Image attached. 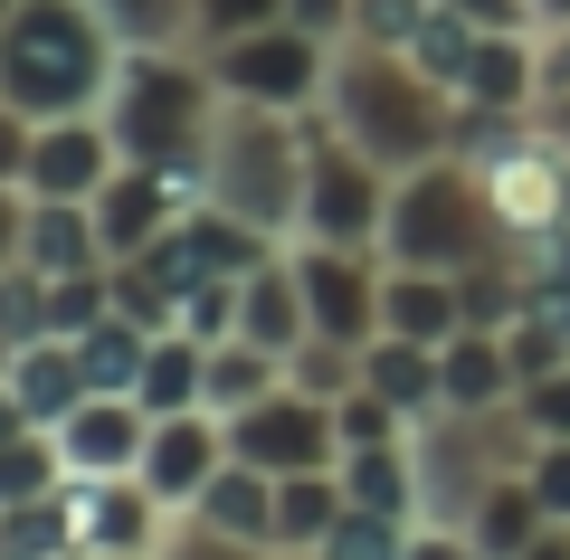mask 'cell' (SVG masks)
<instances>
[{
  "label": "cell",
  "instance_id": "4316f807",
  "mask_svg": "<svg viewBox=\"0 0 570 560\" xmlns=\"http://www.w3.org/2000/svg\"><path fill=\"white\" fill-rule=\"evenodd\" d=\"M124 48H200V0H96Z\"/></svg>",
  "mask_w": 570,
  "mask_h": 560
},
{
  "label": "cell",
  "instance_id": "9c48e42d",
  "mask_svg": "<svg viewBox=\"0 0 570 560\" xmlns=\"http://www.w3.org/2000/svg\"><path fill=\"white\" fill-rule=\"evenodd\" d=\"M228 456L257 465V475H305V465H343V419H333V400H314V390L276 381L266 400L228 409Z\"/></svg>",
  "mask_w": 570,
  "mask_h": 560
},
{
  "label": "cell",
  "instance_id": "484cf974",
  "mask_svg": "<svg viewBox=\"0 0 570 560\" xmlns=\"http://www.w3.org/2000/svg\"><path fill=\"white\" fill-rule=\"evenodd\" d=\"M285 381V352H266V342H247V333H219L209 342V409H247V400H266V390Z\"/></svg>",
  "mask_w": 570,
  "mask_h": 560
},
{
  "label": "cell",
  "instance_id": "2e32d148",
  "mask_svg": "<svg viewBox=\"0 0 570 560\" xmlns=\"http://www.w3.org/2000/svg\"><path fill=\"white\" fill-rule=\"evenodd\" d=\"M77 400H86V371H77V342L67 333L10 342V361H0V409H10V428H58Z\"/></svg>",
  "mask_w": 570,
  "mask_h": 560
},
{
  "label": "cell",
  "instance_id": "ba28073f",
  "mask_svg": "<svg viewBox=\"0 0 570 560\" xmlns=\"http://www.w3.org/2000/svg\"><path fill=\"white\" fill-rule=\"evenodd\" d=\"M200 58H209V77H219V96H238V105H285V115H314L324 86H333V39H314V29H295V20L209 39Z\"/></svg>",
  "mask_w": 570,
  "mask_h": 560
},
{
  "label": "cell",
  "instance_id": "30bf717a",
  "mask_svg": "<svg viewBox=\"0 0 570 560\" xmlns=\"http://www.w3.org/2000/svg\"><path fill=\"white\" fill-rule=\"evenodd\" d=\"M285 257H295V276H305L314 333H333V342H371V333H381V285H390V257H381V247L285 238Z\"/></svg>",
  "mask_w": 570,
  "mask_h": 560
},
{
  "label": "cell",
  "instance_id": "cb8c5ba5",
  "mask_svg": "<svg viewBox=\"0 0 570 560\" xmlns=\"http://www.w3.org/2000/svg\"><path fill=\"white\" fill-rule=\"evenodd\" d=\"M343 484H352L362 513H409V522H419V456H409V438L343 446Z\"/></svg>",
  "mask_w": 570,
  "mask_h": 560
},
{
  "label": "cell",
  "instance_id": "1f68e13d",
  "mask_svg": "<svg viewBox=\"0 0 570 560\" xmlns=\"http://www.w3.org/2000/svg\"><path fill=\"white\" fill-rule=\"evenodd\" d=\"M153 560H276V551L219 532V522H200V513H171V532H163V551H153Z\"/></svg>",
  "mask_w": 570,
  "mask_h": 560
},
{
  "label": "cell",
  "instance_id": "d6986e66",
  "mask_svg": "<svg viewBox=\"0 0 570 560\" xmlns=\"http://www.w3.org/2000/svg\"><path fill=\"white\" fill-rule=\"evenodd\" d=\"M381 333H419V342L466 333V295H456V276H448V266H390V285H381Z\"/></svg>",
  "mask_w": 570,
  "mask_h": 560
},
{
  "label": "cell",
  "instance_id": "d590c367",
  "mask_svg": "<svg viewBox=\"0 0 570 560\" xmlns=\"http://www.w3.org/2000/svg\"><path fill=\"white\" fill-rule=\"evenodd\" d=\"M523 475H532V494H542V513L570 522V438H542V456H532Z\"/></svg>",
  "mask_w": 570,
  "mask_h": 560
},
{
  "label": "cell",
  "instance_id": "ee69618b",
  "mask_svg": "<svg viewBox=\"0 0 570 560\" xmlns=\"http://www.w3.org/2000/svg\"><path fill=\"white\" fill-rule=\"evenodd\" d=\"M67 560H124V551H67Z\"/></svg>",
  "mask_w": 570,
  "mask_h": 560
},
{
  "label": "cell",
  "instance_id": "277c9868",
  "mask_svg": "<svg viewBox=\"0 0 570 560\" xmlns=\"http://www.w3.org/2000/svg\"><path fill=\"white\" fill-rule=\"evenodd\" d=\"M305 115H285V105H219V134L200 153V200L228 209V219L266 228V238H295L305 219Z\"/></svg>",
  "mask_w": 570,
  "mask_h": 560
},
{
  "label": "cell",
  "instance_id": "60d3db41",
  "mask_svg": "<svg viewBox=\"0 0 570 560\" xmlns=\"http://www.w3.org/2000/svg\"><path fill=\"white\" fill-rule=\"evenodd\" d=\"M542 134L561 143V161H570V86H561V96H542Z\"/></svg>",
  "mask_w": 570,
  "mask_h": 560
},
{
  "label": "cell",
  "instance_id": "8fae6325",
  "mask_svg": "<svg viewBox=\"0 0 570 560\" xmlns=\"http://www.w3.org/2000/svg\"><path fill=\"white\" fill-rule=\"evenodd\" d=\"M58 503H67V532H77V551L153 560V551H163V532H171V503L153 494L142 475H67Z\"/></svg>",
  "mask_w": 570,
  "mask_h": 560
},
{
  "label": "cell",
  "instance_id": "603a6c76",
  "mask_svg": "<svg viewBox=\"0 0 570 560\" xmlns=\"http://www.w3.org/2000/svg\"><path fill=\"white\" fill-rule=\"evenodd\" d=\"M134 400L153 409V419H163V409H209V342L181 333V323L153 333V361H142V390H134Z\"/></svg>",
  "mask_w": 570,
  "mask_h": 560
},
{
  "label": "cell",
  "instance_id": "3957f363",
  "mask_svg": "<svg viewBox=\"0 0 570 560\" xmlns=\"http://www.w3.org/2000/svg\"><path fill=\"white\" fill-rule=\"evenodd\" d=\"M219 77L200 48H124L115 86H105V124H115L124 161H163L200 190V153L219 134Z\"/></svg>",
  "mask_w": 570,
  "mask_h": 560
},
{
  "label": "cell",
  "instance_id": "7bdbcfd3",
  "mask_svg": "<svg viewBox=\"0 0 570 560\" xmlns=\"http://www.w3.org/2000/svg\"><path fill=\"white\" fill-rule=\"evenodd\" d=\"M532 10H542V29H561V20H570V0H532Z\"/></svg>",
  "mask_w": 570,
  "mask_h": 560
},
{
  "label": "cell",
  "instance_id": "52a82bcc",
  "mask_svg": "<svg viewBox=\"0 0 570 560\" xmlns=\"http://www.w3.org/2000/svg\"><path fill=\"white\" fill-rule=\"evenodd\" d=\"M124 143L105 115H10L0 124V190H39V200H96L115 180Z\"/></svg>",
  "mask_w": 570,
  "mask_h": 560
},
{
  "label": "cell",
  "instance_id": "5bb4252c",
  "mask_svg": "<svg viewBox=\"0 0 570 560\" xmlns=\"http://www.w3.org/2000/svg\"><path fill=\"white\" fill-rule=\"evenodd\" d=\"M219 465H228V419H219V409H163L134 475L153 484L171 513H190V503H200V484L219 475Z\"/></svg>",
  "mask_w": 570,
  "mask_h": 560
},
{
  "label": "cell",
  "instance_id": "d6a6232c",
  "mask_svg": "<svg viewBox=\"0 0 570 560\" xmlns=\"http://www.w3.org/2000/svg\"><path fill=\"white\" fill-rule=\"evenodd\" d=\"M428 20H438V0H352V39L371 48H419Z\"/></svg>",
  "mask_w": 570,
  "mask_h": 560
},
{
  "label": "cell",
  "instance_id": "8d00e7d4",
  "mask_svg": "<svg viewBox=\"0 0 570 560\" xmlns=\"http://www.w3.org/2000/svg\"><path fill=\"white\" fill-rule=\"evenodd\" d=\"M266 20H285V0H200V48L238 39V29H266Z\"/></svg>",
  "mask_w": 570,
  "mask_h": 560
},
{
  "label": "cell",
  "instance_id": "d4e9b609",
  "mask_svg": "<svg viewBox=\"0 0 570 560\" xmlns=\"http://www.w3.org/2000/svg\"><path fill=\"white\" fill-rule=\"evenodd\" d=\"M542 494H532V475H494L485 484V503H475L466 513V532H475V551L485 560H513V551H532V541H542Z\"/></svg>",
  "mask_w": 570,
  "mask_h": 560
},
{
  "label": "cell",
  "instance_id": "b9f144b4",
  "mask_svg": "<svg viewBox=\"0 0 570 560\" xmlns=\"http://www.w3.org/2000/svg\"><path fill=\"white\" fill-rule=\"evenodd\" d=\"M513 560H570V522H542V541H532V551H513Z\"/></svg>",
  "mask_w": 570,
  "mask_h": 560
},
{
  "label": "cell",
  "instance_id": "ffe728a7",
  "mask_svg": "<svg viewBox=\"0 0 570 560\" xmlns=\"http://www.w3.org/2000/svg\"><path fill=\"white\" fill-rule=\"evenodd\" d=\"M343 513H352L343 465H305V475H276V551H324Z\"/></svg>",
  "mask_w": 570,
  "mask_h": 560
},
{
  "label": "cell",
  "instance_id": "74e56055",
  "mask_svg": "<svg viewBox=\"0 0 570 560\" xmlns=\"http://www.w3.org/2000/svg\"><path fill=\"white\" fill-rule=\"evenodd\" d=\"M285 20H295V29H314V39H333V48H343V39H352V0H285Z\"/></svg>",
  "mask_w": 570,
  "mask_h": 560
},
{
  "label": "cell",
  "instance_id": "4fadbf2b",
  "mask_svg": "<svg viewBox=\"0 0 570 560\" xmlns=\"http://www.w3.org/2000/svg\"><path fill=\"white\" fill-rule=\"evenodd\" d=\"M0 266H39V276H86V266H105L96 209H86V200H39V190H10V219H0Z\"/></svg>",
  "mask_w": 570,
  "mask_h": 560
},
{
  "label": "cell",
  "instance_id": "6da1fadb",
  "mask_svg": "<svg viewBox=\"0 0 570 560\" xmlns=\"http://www.w3.org/2000/svg\"><path fill=\"white\" fill-rule=\"evenodd\" d=\"M124 39L96 0H10L0 10V115H105Z\"/></svg>",
  "mask_w": 570,
  "mask_h": 560
},
{
  "label": "cell",
  "instance_id": "e575fe53",
  "mask_svg": "<svg viewBox=\"0 0 570 560\" xmlns=\"http://www.w3.org/2000/svg\"><path fill=\"white\" fill-rule=\"evenodd\" d=\"M513 400H523V419L542 428V438H570V361H561V371H542V381H523Z\"/></svg>",
  "mask_w": 570,
  "mask_h": 560
},
{
  "label": "cell",
  "instance_id": "ab89813d",
  "mask_svg": "<svg viewBox=\"0 0 570 560\" xmlns=\"http://www.w3.org/2000/svg\"><path fill=\"white\" fill-rule=\"evenodd\" d=\"M561 86H570V20L542 29V96H561Z\"/></svg>",
  "mask_w": 570,
  "mask_h": 560
},
{
  "label": "cell",
  "instance_id": "ac0fdd59",
  "mask_svg": "<svg viewBox=\"0 0 570 560\" xmlns=\"http://www.w3.org/2000/svg\"><path fill=\"white\" fill-rule=\"evenodd\" d=\"M238 333L247 342H266V352H295V342L314 333V314H305V276H295V257H266V266H247L238 276Z\"/></svg>",
  "mask_w": 570,
  "mask_h": 560
},
{
  "label": "cell",
  "instance_id": "f546056e",
  "mask_svg": "<svg viewBox=\"0 0 570 560\" xmlns=\"http://www.w3.org/2000/svg\"><path fill=\"white\" fill-rule=\"evenodd\" d=\"M475 39H485V29H475L466 10H438V20L419 29V48H409V58H419L428 77H438V86L456 96V86H466V67H475Z\"/></svg>",
  "mask_w": 570,
  "mask_h": 560
},
{
  "label": "cell",
  "instance_id": "7402d4cb",
  "mask_svg": "<svg viewBox=\"0 0 570 560\" xmlns=\"http://www.w3.org/2000/svg\"><path fill=\"white\" fill-rule=\"evenodd\" d=\"M190 513L219 522V532H238V541H266V551H276V475H257V465H238V456L200 484V503H190Z\"/></svg>",
  "mask_w": 570,
  "mask_h": 560
},
{
  "label": "cell",
  "instance_id": "e0dca14e",
  "mask_svg": "<svg viewBox=\"0 0 570 560\" xmlns=\"http://www.w3.org/2000/svg\"><path fill=\"white\" fill-rule=\"evenodd\" d=\"M362 381L400 409L409 428L448 409V342H419V333H371L362 342Z\"/></svg>",
  "mask_w": 570,
  "mask_h": 560
},
{
  "label": "cell",
  "instance_id": "44dd1931",
  "mask_svg": "<svg viewBox=\"0 0 570 560\" xmlns=\"http://www.w3.org/2000/svg\"><path fill=\"white\" fill-rule=\"evenodd\" d=\"M513 352L494 323H466V333H448V409H504L513 400Z\"/></svg>",
  "mask_w": 570,
  "mask_h": 560
},
{
  "label": "cell",
  "instance_id": "f35d334b",
  "mask_svg": "<svg viewBox=\"0 0 570 560\" xmlns=\"http://www.w3.org/2000/svg\"><path fill=\"white\" fill-rule=\"evenodd\" d=\"M438 10H466L475 29H542V10H532V0H438Z\"/></svg>",
  "mask_w": 570,
  "mask_h": 560
},
{
  "label": "cell",
  "instance_id": "8992f818",
  "mask_svg": "<svg viewBox=\"0 0 570 560\" xmlns=\"http://www.w3.org/2000/svg\"><path fill=\"white\" fill-rule=\"evenodd\" d=\"M314 153H305V219H295V238H333V247H381L390 228V161H371L362 143L343 134V124L314 105L305 115Z\"/></svg>",
  "mask_w": 570,
  "mask_h": 560
},
{
  "label": "cell",
  "instance_id": "4dcf8cb0",
  "mask_svg": "<svg viewBox=\"0 0 570 560\" xmlns=\"http://www.w3.org/2000/svg\"><path fill=\"white\" fill-rule=\"evenodd\" d=\"M324 560H409V513H362V503H352V513L333 522Z\"/></svg>",
  "mask_w": 570,
  "mask_h": 560
},
{
  "label": "cell",
  "instance_id": "836d02e7",
  "mask_svg": "<svg viewBox=\"0 0 570 560\" xmlns=\"http://www.w3.org/2000/svg\"><path fill=\"white\" fill-rule=\"evenodd\" d=\"M333 419H343V446H381V438H409V419H400V409H390L371 381L352 390V400H333Z\"/></svg>",
  "mask_w": 570,
  "mask_h": 560
},
{
  "label": "cell",
  "instance_id": "f6af8a7d",
  "mask_svg": "<svg viewBox=\"0 0 570 560\" xmlns=\"http://www.w3.org/2000/svg\"><path fill=\"white\" fill-rule=\"evenodd\" d=\"M276 560H324V551H276Z\"/></svg>",
  "mask_w": 570,
  "mask_h": 560
},
{
  "label": "cell",
  "instance_id": "7a4b0ae2",
  "mask_svg": "<svg viewBox=\"0 0 570 560\" xmlns=\"http://www.w3.org/2000/svg\"><path fill=\"white\" fill-rule=\"evenodd\" d=\"M324 115L362 143L371 161L390 171H419V161L456 153V96L428 77L409 48H371V39H343L333 48V86H324Z\"/></svg>",
  "mask_w": 570,
  "mask_h": 560
},
{
  "label": "cell",
  "instance_id": "83f0119b",
  "mask_svg": "<svg viewBox=\"0 0 570 560\" xmlns=\"http://www.w3.org/2000/svg\"><path fill=\"white\" fill-rule=\"evenodd\" d=\"M285 381L314 390V400H352L362 390V342H333V333H305L285 352Z\"/></svg>",
  "mask_w": 570,
  "mask_h": 560
},
{
  "label": "cell",
  "instance_id": "5b68a950",
  "mask_svg": "<svg viewBox=\"0 0 570 560\" xmlns=\"http://www.w3.org/2000/svg\"><path fill=\"white\" fill-rule=\"evenodd\" d=\"M504 247V219H494L485 200V171H475L466 153H438L419 161V171L390 180V228H381V257L390 266H475Z\"/></svg>",
  "mask_w": 570,
  "mask_h": 560
},
{
  "label": "cell",
  "instance_id": "9a60e30c",
  "mask_svg": "<svg viewBox=\"0 0 570 560\" xmlns=\"http://www.w3.org/2000/svg\"><path fill=\"white\" fill-rule=\"evenodd\" d=\"M58 446H67V475H134L153 446V409L134 390H86L58 419Z\"/></svg>",
  "mask_w": 570,
  "mask_h": 560
},
{
  "label": "cell",
  "instance_id": "7c38bea8",
  "mask_svg": "<svg viewBox=\"0 0 570 560\" xmlns=\"http://www.w3.org/2000/svg\"><path fill=\"white\" fill-rule=\"evenodd\" d=\"M190 200H200V190H190L181 171H163V161H115V180L86 200V209H96V238H105V266L142 257V247L163 238Z\"/></svg>",
  "mask_w": 570,
  "mask_h": 560
},
{
  "label": "cell",
  "instance_id": "f1b7e54d",
  "mask_svg": "<svg viewBox=\"0 0 570 560\" xmlns=\"http://www.w3.org/2000/svg\"><path fill=\"white\" fill-rule=\"evenodd\" d=\"M67 484V446L58 428H10V475H0V503H39Z\"/></svg>",
  "mask_w": 570,
  "mask_h": 560
}]
</instances>
